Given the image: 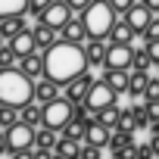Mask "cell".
I'll return each instance as SVG.
<instances>
[{
  "instance_id": "obj_1",
  "label": "cell",
  "mask_w": 159,
  "mask_h": 159,
  "mask_svg": "<svg viewBox=\"0 0 159 159\" xmlns=\"http://www.w3.org/2000/svg\"><path fill=\"white\" fill-rule=\"evenodd\" d=\"M91 69L88 62V53L81 44H72V41H56L53 47L44 50V78H50V81H56L59 88H66L72 78L84 75Z\"/></svg>"
},
{
  "instance_id": "obj_2",
  "label": "cell",
  "mask_w": 159,
  "mask_h": 159,
  "mask_svg": "<svg viewBox=\"0 0 159 159\" xmlns=\"http://www.w3.org/2000/svg\"><path fill=\"white\" fill-rule=\"evenodd\" d=\"M34 100V78H28L22 69H0V106L22 109Z\"/></svg>"
},
{
  "instance_id": "obj_3",
  "label": "cell",
  "mask_w": 159,
  "mask_h": 159,
  "mask_svg": "<svg viewBox=\"0 0 159 159\" xmlns=\"http://www.w3.org/2000/svg\"><path fill=\"white\" fill-rule=\"evenodd\" d=\"M84 19V28H88V38L91 41H106L119 22V13L109 7V0H94V3L81 13Z\"/></svg>"
},
{
  "instance_id": "obj_4",
  "label": "cell",
  "mask_w": 159,
  "mask_h": 159,
  "mask_svg": "<svg viewBox=\"0 0 159 159\" xmlns=\"http://www.w3.org/2000/svg\"><path fill=\"white\" fill-rule=\"evenodd\" d=\"M116 103H119V91H112L103 78H94V84H91V91L84 97V106L97 116V112H103L106 106H116Z\"/></svg>"
},
{
  "instance_id": "obj_5",
  "label": "cell",
  "mask_w": 159,
  "mask_h": 159,
  "mask_svg": "<svg viewBox=\"0 0 159 159\" xmlns=\"http://www.w3.org/2000/svg\"><path fill=\"white\" fill-rule=\"evenodd\" d=\"M69 122H72V103H69L66 97H56V100L44 103V112H41V125L62 131Z\"/></svg>"
},
{
  "instance_id": "obj_6",
  "label": "cell",
  "mask_w": 159,
  "mask_h": 159,
  "mask_svg": "<svg viewBox=\"0 0 159 159\" xmlns=\"http://www.w3.org/2000/svg\"><path fill=\"white\" fill-rule=\"evenodd\" d=\"M69 19H72V10H69L66 0H53V3L38 16V22H44V25H50V28H56V31H59Z\"/></svg>"
},
{
  "instance_id": "obj_7",
  "label": "cell",
  "mask_w": 159,
  "mask_h": 159,
  "mask_svg": "<svg viewBox=\"0 0 159 159\" xmlns=\"http://www.w3.org/2000/svg\"><path fill=\"white\" fill-rule=\"evenodd\" d=\"M7 143H10V153L34 147V128H31V125H22V122H16V125L7 131Z\"/></svg>"
},
{
  "instance_id": "obj_8",
  "label": "cell",
  "mask_w": 159,
  "mask_h": 159,
  "mask_svg": "<svg viewBox=\"0 0 159 159\" xmlns=\"http://www.w3.org/2000/svg\"><path fill=\"white\" fill-rule=\"evenodd\" d=\"M131 59H134V47L131 44H109L106 50V69H131Z\"/></svg>"
},
{
  "instance_id": "obj_9",
  "label": "cell",
  "mask_w": 159,
  "mask_h": 159,
  "mask_svg": "<svg viewBox=\"0 0 159 159\" xmlns=\"http://www.w3.org/2000/svg\"><path fill=\"white\" fill-rule=\"evenodd\" d=\"M91 84H94V75H91V72L78 75V78H72V81L66 84V100H69L72 106H75V103H84V97H88Z\"/></svg>"
},
{
  "instance_id": "obj_10",
  "label": "cell",
  "mask_w": 159,
  "mask_h": 159,
  "mask_svg": "<svg viewBox=\"0 0 159 159\" xmlns=\"http://www.w3.org/2000/svg\"><path fill=\"white\" fill-rule=\"evenodd\" d=\"M112 137V128H106L100 119H91L88 125V134H84V143H94V147H106Z\"/></svg>"
},
{
  "instance_id": "obj_11",
  "label": "cell",
  "mask_w": 159,
  "mask_h": 159,
  "mask_svg": "<svg viewBox=\"0 0 159 159\" xmlns=\"http://www.w3.org/2000/svg\"><path fill=\"white\" fill-rule=\"evenodd\" d=\"M122 19H128V25H131V28H134V31L140 34V31H143V28L150 25V19H153V13H150V10H147L143 3H137V7H131V10H128V13H125Z\"/></svg>"
},
{
  "instance_id": "obj_12",
  "label": "cell",
  "mask_w": 159,
  "mask_h": 159,
  "mask_svg": "<svg viewBox=\"0 0 159 159\" xmlns=\"http://www.w3.org/2000/svg\"><path fill=\"white\" fill-rule=\"evenodd\" d=\"M59 34H62V41H72V44H81L84 38H88V28H84V19H69L62 28H59Z\"/></svg>"
},
{
  "instance_id": "obj_13",
  "label": "cell",
  "mask_w": 159,
  "mask_h": 159,
  "mask_svg": "<svg viewBox=\"0 0 159 159\" xmlns=\"http://www.w3.org/2000/svg\"><path fill=\"white\" fill-rule=\"evenodd\" d=\"M128 75H131V69H106V72H103V81H106L112 91L128 94Z\"/></svg>"
},
{
  "instance_id": "obj_14",
  "label": "cell",
  "mask_w": 159,
  "mask_h": 159,
  "mask_svg": "<svg viewBox=\"0 0 159 159\" xmlns=\"http://www.w3.org/2000/svg\"><path fill=\"white\" fill-rule=\"evenodd\" d=\"M10 47H13V50H16V56H19V59H22V56H28V53H34V50H38V44H34V34H31V31H28V28H25V31H19V34H16V38H13V41H10Z\"/></svg>"
},
{
  "instance_id": "obj_15",
  "label": "cell",
  "mask_w": 159,
  "mask_h": 159,
  "mask_svg": "<svg viewBox=\"0 0 159 159\" xmlns=\"http://www.w3.org/2000/svg\"><path fill=\"white\" fill-rule=\"evenodd\" d=\"M19 69H22L28 78H41V75H44V53L34 50V53L22 56V59H19Z\"/></svg>"
},
{
  "instance_id": "obj_16",
  "label": "cell",
  "mask_w": 159,
  "mask_h": 159,
  "mask_svg": "<svg viewBox=\"0 0 159 159\" xmlns=\"http://www.w3.org/2000/svg\"><path fill=\"white\" fill-rule=\"evenodd\" d=\"M59 97V84L56 81H50V78H41V81L34 84V100L44 106V103H50V100H56Z\"/></svg>"
},
{
  "instance_id": "obj_17",
  "label": "cell",
  "mask_w": 159,
  "mask_h": 159,
  "mask_svg": "<svg viewBox=\"0 0 159 159\" xmlns=\"http://www.w3.org/2000/svg\"><path fill=\"white\" fill-rule=\"evenodd\" d=\"M147 84H150V72H134L131 69V75H128V97H143Z\"/></svg>"
},
{
  "instance_id": "obj_18",
  "label": "cell",
  "mask_w": 159,
  "mask_h": 159,
  "mask_svg": "<svg viewBox=\"0 0 159 159\" xmlns=\"http://www.w3.org/2000/svg\"><path fill=\"white\" fill-rule=\"evenodd\" d=\"M19 31H25V19H22V16H7V19H0V38H3V41H13Z\"/></svg>"
},
{
  "instance_id": "obj_19",
  "label": "cell",
  "mask_w": 159,
  "mask_h": 159,
  "mask_svg": "<svg viewBox=\"0 0 159 159\" xmlns=\"http://www.w3.org/2000/svg\"><path fill=\"white\" fill-rule=\"evenodd\" d=\"M56 140H59V131L56 128L41 125V131H34V147L38 150H56Z\"/></svg>"
},
{
  "instance_id": "obj_20",
  "label": "cell",
  "mask_w": 159,
  "mask_h": 159,
  "mask_svg": "<svg viewBox=\"0 0 159 159\" xmlns=\"http://www.w3.org/2000/svg\"><path fill=\"white\" fill-rule=\"evenodd\" d=\"M41 112H44V106L38 103V100H31V103H25L22 109H19V122L22 125H41Z\"/></svg>"
},
{
  "instance_id": "obj_21",
  "label": "cell",
  "mask_w": 159,
  "mask_h": 159,
  "mask_svg": "<svg viewBox=\"0 0 159 159\" xmlns=\"http://www.w3.org/2000/svg\"><path fill=\"white\" fill-rule=\"evenodd\" d=\"M131 143H134V131H119V128H116L106 147L112 150V156H122V150H125V147H131Z\"/></svg>"
},
{
  "instance_id": "obj_22",
  "label": "cell",
  "mask_w": 159,
  "mask_h": 159,
  "mask_svg": "<svg viewBox=\"0 0 159 159\" xmlns=\"http://www.w3.org/2000/svg\"><path fill=\"white\" fill-rule=\"evenodd\" d=\"M31 34H34V44H38V47H44V50H47V47H53V44L59 41V38H56V28H50V25H44V22H38V28H34Z\"/></svg>"
},
{
  "instance_id": "obj_23",
  "label": "cell",
  "mask_w": 159,
  "mask_h": 159,
  "mask_svg": "<svg viewBox=\"0 0 159 159\" xmlns=\"http://www.w3.org/2000/svg\"><path fill=\"white\" fill-rule=\"evenodd\" d=\"M53 153H59V156H66V159H81V143H78V140H69V137L59 134Z\"/></svg>"
},
{
  "instance_id": "obj_24",
  "label": "cell",
  "mask_w": 159,
  "mask_h": 159,
  "mask_svg": "<svg viewBox=\"0 0 159 159\" xmlns=\"http://www.w3.org/2000/svg\"><path fill=\"white\" fill-rule=\"evenodd\" d=\"M109 38H112V41H116V44H131V41H134V38H137V31H134V28H131V25H128V19H119V22H116V28H112V34H109Z\"/></svg>"
},
{
  "instance_id": "obj_25",
  "label": "cell",
  "mask_w": 159,
  "mask_h": 159,
  "mask_svg": "<svg viewBox=\"0 0 159 159\" xmlns=\"http://www.w3.org/2000/svg\"><path fill=\"white\" fill-rule=\"evenodd\" d=\"M106 50H109V47H103V41H91V44L84 47L88 62H91V66H103V69H106Z\"/></svg>"
},
{
  "instance_id": "obj_26",
  "label": "cell",
  "mask_w": 159,
  "mask_h": 159,
  "mask_svg": "<svg viewBox=\"0 0 159 159\" xmlns=\"http://www.w3.org/2000/svg\"><path fill=\"white\" fill-rule=\"evenodd\" d=\"M28 10V0H0V19L7 16H22Z\"/></svg>"
},
{
  "instance_id": "obj_27",
  "label": "cell",
  "mask_w": 159,
  "mask_h": 159,
  "mask_svg": "<svg viewBox=\"0 0 159 159\" xmlns=\"http://www.w3.org/2000/svg\"><path fill=\"white\" fill-rule=\"evenodd\" d=\"M59 134H62V137H69V140H78V143H84L88 125H81V122H75V119H72V122H69V125H66V128H62Z\"/></svg>"
},
{
  "instance_id": "obj_28",
  "label": "cell",
  "mask_w": 159,
  "mask_h": 159,
  "mask_svg": "<svg viewBox=\"0 0 159 159\" xmlns=\"http://www.w3.org/2000/svg\"><path fill=\"white\" fill-rule=\"evenodd\" d=\"M97 119H100L106 128H112V131H116V128H119V119H122V109H119V103H116V106H106L103 112H97Z\"/></svg>"
},
{
  "instance_id": "obj_29",
  "label": "cell",
  "mask_w": 159,
  "mask_h": 159,
  "mask_svg": "<svg viewBox=\"0 0 159 159\" xmlns=\"http://www.w3.org/2000/svg\"><path fill=\"white\" fill-rule=\"evenodd\" d=\"M131 125H134V131H140V128H150V112H147V103L140 106V103H134L131 106Z\"/></svg>"
},
{
  "instance_id": "obj_30",
  "label": "cell",
  "mask_w": 159,
  "mask_h": 159,
  "mask_svg": "<svg viewBox=\"0 0 159 159\" xmlns=\"http://www.w3.org/2000/svg\"><path fill=\"white\" fill-rule=\"evenodd\" d=\"M131 69H134V72H150V69H153V59H150L147 47L134 50V59H131Z\"/></svg>"
},
{
  "instance_id": "obj_31",
  "label": "cell",
  "mask_w": 159,
  "mask_h": 159,
  "mask_svg": "<svg viewBox=\"0 0 159 159\" xmlns=\"http://www.w3.org/2000/svg\"><path fill=\"white\" fill-rule=\"evenodd\" d=\"M16 122H19V109H13V106H0V131H10Z\"/></svg>"
},
{
  "instance_id": "obj_32",
  "label": "cell",
  "mask_w": 159,
  "mask_h": 159,
  "mask_svg": "<svg viewBox=\"0 0 159 159\" xmlns=\"http://www.w3.org/2000/svg\"><path fill=\"white\" fill-rule=\"evenodd\" d=\"M19 56H16V50L10 47V41L0 47V69H13V62H16Z\"/></svg>"
},
{
  "instance_id": "obj_33",
  "label": "cell",
  "mask_w": 159,
  "mask_h": 159,
  "mask_svg": "<svg viewBox=\"0 0 159 159\" xmlns=\"http://www.w3.org/2000/svg\"><path fill=\"white\" fill-rule=\"evenodd\" d=\"M140 34H143V44H150V41H159V16H153V19H150V25H147Z\"/></svg>"
},
{
  "instance_id": "obj_34",
  "label": "cell",
  "mask_w": 159,
  "mask_h": 159,
  "mask_svg": "<svg viewBox=\"0 0 159 159\" xmlns=\"http://www.w3.org/2000/svg\"><path fill=\"white\" fill-rule=\"evenodd\" d=\"M81 159H103V147H94V143H81Z\"/></svg>"
},
{
  "instance_id": "obj_35",
  "label": "cell",
  "mask_w": 159,
  "mask_h": 159,
  "mask_svg": "<svg viewBox=\"0 0 159 159\" xmlns=\"http://www.w3.org/2000/svg\"><path fill=\"white\" fill-rule=\"evenodd\" d=\"M109 7H112V10L119 13V16H125V13H128L131 7H137V0H109Z\"/></svg>"
},
{
  "instance_id": "obj_36",
  "label": "cell",
  "mask_w": 159,
  "mask_h": 159,
  "mask_svg": "<svg viewBox=\"0 0 159 159\" xmlns=\"http://www.w3.org/2000/svg\"><path fill=\"white\" fill-rule=\"evenodd\" d=\"M134 159H156V153H153V143H137V150H134Z\"/></svg>"
},
{
  "instance_id": "obj_37",
  "label": "cell",
  "mask_w": 159,
  "mask_h": 159,
  "mask_svg": "<svg viewBox=\"0 0 159 159\" xmlns=\"http://www.w3.org/2000/svg\"><path fill=\"white\" fill-rule=\"evenodd\" d=\"M53 3V0H28V13H34V16H41L47 7Z\"/></svg>"
},
{
  "instance_id": "obj_38",
  "label": "cell",
  "mask_w": 159,
  "mask_h": 159,
  "mask_svg": "<svg viewBox=\"0 0 159 159\" xmlns=\"http://www.w3.org/2000/svg\"><path fill=\"white\" fill-rule=\"evenodd\" d=\"M66 3H69V10H72V13H84V10L94 3V0H66Z\"/></svg>"
},
{
  "instance_id": "obj_39",
  "label": "cell",
  "mask_w": 159,
  "mask_h": 159,
  "mask_svg": "<svg viewBox=\"0 0 159 159\" xmlns=\"http://www.w3.org/2000/svg\"><path fill=\"white\" fill-rule=\"evenodd\" d=\"M147 100H159V78H150V84H147Z\"/></svg>"
},
{
  "instance_id": "obj_40",
  "label": "cell",
  "mask_w": 159,
  "mask_h": 159,
  "mask_svg": "<svg viewBox=\"0 0 159 159\" xmlns=\"http://www.w3.org/2000/svg\"><path fill=\"white\" fill-rule=\"evenodd\" d=\"M143 47H147V53H150L153 66H159V41H150V44H143Z\"/></svg>"
},
{
  "instance_id": "obj_41",
  "label": "cell",
  "mask_w": 159,
  "mask_h": 159,
  "mask_svg": "<svg viewBox=\"0 0 159 159\" xmlns=\"http://www.w3.org/2000/svg\"><path fill=\"white\" fill-rule=\"evenodd\" d=\"M147 112H150V122L159 119V100H147Z\"/></svg>"
},
{
  "instance_id": "obj_42",
  "label": "cell",
  "mask_w": 159,
  "mask_h": 159,
  "mask_svg": "<svg viewBox=\"0 0 159 159\" xmlns=\"http://www.w3.org/2000/svg\"><path fill=\"white\" fill-rule=\"evenodd\" d=\"M13 159H34V147H28V150H16Z\"/></svg>"
},
{
  "instance_id": "obj_43",
  "label": "cell",
  "mask_w": 159,
  "mask_h": 159,
  "mask_svg": "<svg viewBox=\"0 0 159 159\" xmlns=\"http://www.w3.org/2000/svg\"><path fill=\"white\" fill-rule=\"evenodd\" d=\"M140 3H143V7H147V10L153 13V16L159 13V0H140Z\"/></svg>"
},
{
  "instance_id": "obj_44",
  "label": "cell",
  "mask_w": 159,
  "mask_h": 159,
  "mask_svg": "<svg viewBox=\"0 0 159 159\" xmlns=\"http://www.w3.org/2000/svg\"><path fill=\"white\" fill-rule=\"evenodd\" d=\"M34 159H53V150H38L34 147Z\"/></svg>"
},
{
  "instance_id": "obj_45",
  "label": "cell",
  "mask_w": 159,
  "mask_h": 159,
  "mask_svg": "<svg viewBox=\"0 0 159 159\" xmlns=\"http://www.w3.org/2000/svg\"><path fill=\"white\" fill-rule=\"evenodd\" d=\"M3 150L10 153V143H7V131H0V153H3Z\"/></svg>"
},
{
  "instance_id": "obj_46",
  "label": "cell",
  "mask_w": 159,
  "mask_h": 159,
  "mask_svg": "<svg viewBox=\"0 0 159 159\" xmlns=\"http://www.w3.org/2000/svg\"><path fill=\"white\" fill-rule=\"evenodd\" d=\"M150 137H159V119H156V122H150Z\"/></svg>"
},
{
  "instance_id": "obj_47",
  "label": "cell",
  "mask_w": 159,
  "mask_h": 159,
  "mask_svg": "<svg viewBox=\"0 0 159 159\" xmlns=\"http://www.w3.org/2000/svg\"><path fill=\"white\" fill-rule=\"evenodd\" d=\"M150 143H153V153L159 156V137H150Z\"/></svg>"
},
{
  "instance_id": "obj_48",
  "label": "cell",
  "mask_w": 159,
  "mask_h": 159,
  "mask_svg": "<svg viewBox=\"0 0 159 159\" xmlns=\"http://www.w3.org/2000/svg\"><path fill=\"white\" fill-rule=\"evenodd\" d=\"M53 159H66V156H59V153H53Z\"/></svg>"
},
{
  "instance_id": "obj_49",
  "label": "cell",
  "mask_w": 159,
  "mask_h": 159,
  "mask_svg": "<svg viewBox=\"0 0 159 159\" xmlns=\"http://www.w3.org/2000/svg\"><path fill=\"white\" fill-rule=\"evenodd\" d=\"M0 47H3V38H0Z\"/></svg>"
},
{
  "instance_id": "obj_50",
  "label": "cell",
  "mask_w": 159,
  "mask_h": 159,
  "mask_svg": "<svg viewBox=\"0 0 159 159\" xmlns=\"http://www.w3.org/2000/svg\"><path fill=\"white\" fill-rule=\"evenodd\" d=\"M112 159H122V156H112Z\"/></svg>"
}]
</instances>
